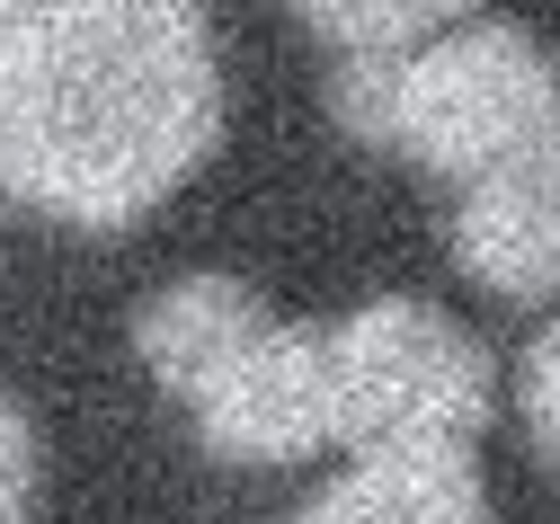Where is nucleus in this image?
I'll return each instance as SVG.
<instances>
[{"instance_id": "f257e3e1", "label": "nucleus", "mask_w": 560, "mask_h": 524, "mask_svg": "<svg viewBox=\"0 0 560 524\" xmlns=\"http://www.w3.org/2000/svg\"><path fill=\"white\" fill-rule=\"evenodd\" d=\"M223 62L205 0H45L0 71V178L19 205L116 232L205 170Z\"/></svg>"}, {"instance_id": "f03ea898", "label": "nucleus", "mask_w": 560, "mask_h": 524, "mask_svg": "<svg viewBox=\"0 0 560 524\" xmlns=\"http://www.w3.org/2000/svg\"><path fill=\"white\" fill-rule=\"evenodd\" d=\"M551 62L525 27L508 19H463L428 45H409L392 54V125L383 142L409 161H428L445 178H480V170H499L508 152H525V142L551 125Z\"/></svg>"}, {"instance_id": "7ed1b4c3", "label": "nucleus", "mask_w": 560, "mask_h": 524, "mask_svg": "<svg viewBox=\"0 0 560 524\" xmlns=\"http://www.w3.org/2000/svg\"><path fill=\"white\" fill-rule=\"evenodd\" d=\"M338 444H471L489 418V356L436 303H365L329 329Z\"/></svg>"}, {"instance_id": "20e7f679", "label": "nucleus", "mask_w": 560, "mask_h": 524, "mask_svg": "<svg viewBox=\"0 0 560 524\" xmlns=\"http://www.w3.org/2000/svg\"><path fill=\"white\" fill-rule=\"evenodd\" d=\"M196 427L232 463H303L320 444H338L329 329H267L223 383L196 400Z\"/></svg>"}, {"instance_id": "39448f33", "label": "nucleus", "mask_w": 560, "mask_h": 524, "mask_svg": "<svg viewBox=\"0 0 560 524\" xmlns=\"http://www.w3.org/2000/svg\"><path fill=\"white\" fill-rule=\"evenodd\" d=\"M454 258L489 293H508V303L560 293V116L525 142V152H508L499 170H480L463 187Z\"/></svg>"}, {"instance_id": "423d86ee", "label": "nucleus", "mask_w": 560, "mask_h": 524, "mask_svg": "<svg viewBox=\"0 0 560 524\" xmlns=\"http://www.w3.org/2000/svg\"><path fill=\"white\" fill-rule=\"evenodd\" d=\"M267 329H276V321L258 312L249 284H232V276H178V284H161L152 303L133 312V356L152 364L161 392L205 400Z\"/></svg>"}, {"instance_id": "0eeeda50", "label": "nucleus", "mask_w": 560, "mask_h": 524, "mask_svg": "<svg viewBox=\"0 0 560 524\" xmlns=\"http://www.w3.org/2000/svg\"><path fill=\"white\" fill-rule=\"evenodd\" d=\"M294 524H489L471 444H374Z\"/></svg>"}, {"instance_id": "6e6552de", "label": "nucleus", "mask_w": 560, "mask_h": 524, "mask_svg": "<svg viewBox=\"0 0 560 524\" xmlns=\"http://www.w3.org/2000/svg\"><path fill=\"white\" fill-rule=\"evenodd\" d=\"M294 10L347 54H409V45L463 27L480 0H294Z\"/></svg>"}, {"instance_id": "1a4fd4ad", "label": "nucleus", "mask_w": 560, "mask_h": 524, "mask_svg": "<svg viewBox=\"0 0 560 524\" xmlns=\"http://www.w3.org/2000/svg\"><path fill=\"white\" fill-rule=\"evenodd\" d=\"M525 427H534V444L551 454V471H560V321L525 347Z\"/></svg>"}, {"instance_id": "9d476101", "label": "nucleus", "mask_w": 560, "mask_h": 524, "mask_svg": "<svg viewBox=\"0 0 560 524\" xmlns=\"http://www.w3.org/2000/svg\"><path fill=\"white\" fill-rule=\"evenodd\" d=\"M36 506V427L19 418V400H0V524H27Z\"/></svg>"}, {"instance_id": "9b49d317", "label": "nucleus", "mask_w": 560, "mask_h": 524, "mask_svg": "<svg viewBox=\"0 0 560 524\" xmlns=\"http://www.w3.org/2000/svg\"><path fill=\"white\" fill-rule=\"evenodd\" d=\"M36 19H45V0H0V71H10V54L36 36Z\"/></svg>"}, {"instance_id": "f8f14e48", "label": "nucleus", "mask_w": 560, "mask_h": 524, "mask_svg": "<svg viewBox=\"0 0 560 524\" xmlns=\"http://www.w3.org/2000/svg\"><path fill=\"white\" fill-rule=\"evenodd\" d=\"M0 196H10V178H0Z\"/></svg>"}, {"instance_id": "ddd939ff", "label": "nucleus", "mask_w": 560, "mask_h": 524, "mask_svg": "<svg viewBox=\"0 0 560 524\" xmlns=\"http://www.w3.org/2000/svg\"><path fill=\"white\" fill-rule=\"evenodd\" d=\"M551 116H560V98H551Z\"/></svg>"}]
</instances>
